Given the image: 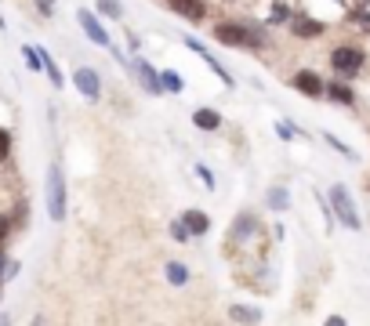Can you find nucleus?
Returning a JSON list of instances; mask_svg holds the SVG:
<instances>
[{"instance_id": "nucleus-1", "label": "nucleus", "mask_w": 370, "mask_h": 326, "mask_svg": "<svg viewBox=\"0 0 370 326\" xmlns=\"http://www.w3.org/2000/svg\"><path fill=\"white\" fill-rule=\"evenodd\" d=\"M47 214L51 221H66V174L58 163L47 167Z\"/></svg>"}, {"instance_id": "nucleus-2", "label": "nucleus", "mask_w": 370, "mask_h": 326, "mask_svg": "<svg viewBox=\"0 0 370 326\" xmlns=\"http://www.w3.org/2000/svg\"><path fill=\"white\" fill-rule=\"evenodd\" d=\"M330 210H334V218H338L341 225H345V229H352V232H360V229H363L360 210H356L352 192L345 189V185H334V189H330Z\"/></svg>"}, {"instance_id": "nucleus-3", "label": "nucleus", "mask_w": 370, "mask_h": 326, "mask_svg": "<svg viewBox=\"0 0 370 326\" xmlns=\"http://www.w3.org/2000/svg\"><path fill=\"white\" fill-rule=\"evenodd\" d=\"M330 66H334L341 77H356V73L363 69V51H360V47H352V44L334 47V51H330Z\"/></svg>"}, {"instance_id": "nucleus-4", "label": "nucleus", "mask_w": 370, "mask_h": 326, "mask_svg": "<svg viewBox=\"0 0 370 326\" xmlns=\"http://www.w3.org/2000/svg\"><path fill=\"white\" fill-rule=\"evenodd\" d=\"M76 22H80V29L87 33V40L98 44V47H106V51H113V40H109V29L98 22V15H91V11H76Z\"/></svg>"}, {"instance_id": "nucleus-5", "label": "nucleus", "mask_w": 370, "mask_h": 326, "mask_svg": "<svg viewBox=\"0 0 370 326\" xmlns=\"http://www.w3.org/2000/svg\"><path fill=\"white\" fill-rule=\"evenodd\" d=\"M73 84H76V91H80L87 102H98V98H102V77H98V69H91V66H76Z\"/></svg>"}, {"instance_id": "nucleus-6", "label": "nucleus", "mask_w": 370, "mask_h": 326, "mask_svg": "<svg viewBox=\"0 0 370 326\" xmlns=\"http://www.w3.org/2000/svg\"><path fill=\"white\" fill-rule=\"evenodd\" d=\"M185 47H189V51H193V55H200L203 62H207V66L214 69V77H218V80H222L225 87H233V77H229V69H225V66H222V62H218V58H214V55L207 51V47H203V44L196 40V36H185Z\"/></svg>"}, {"instance_id": "nucleus-7", "label": "nucleus", "mask_w": 370, "mask_h": 326, "mask_svg": "<svg viewBox=\"0 0 370 326\" xmlns=\"http://www.w3.org/2000/svg\"><path fill=\"white\" fill-rule=\"evenodd\" d=\"M214 40H218V44H233V47H251L254 33L244 29V26H218V29H214Z\"/></svg>"}, {"instance_id": "nucleus-8", "label": "nucleus", "mask_w": 370, "mask_h": 326, "mask_svg": "<svg viewBox=\"0 0 370 326\" xmlns=\"http://www.w3.org/2000/svg\"><path fill=\"white\" fill-rule=\"evenodd\" d=\"M135 77L142 80V87H146L149 95H160V91H163V84H160V73L152 69L146 58H135Z\"/></svg>"}, {"instance_id": "nucleus-9", "label": "nucleus", "mask_w": 370, "mask_h": 326, "mask_svg": "<svg viewBox=\"0 0 370 326\" xmlns=\"http://www.w3.org/2000/svg\"><path fill=\"white\" fill-rule=\"evenodd\" d=\"M294 87L301 95H309V98H316V95H323V80L316 77V73H309V69H301L298 77H294Z\"/></svg>"}, {"instance_id": "nucleus-10", "label": "nucleus", "mask_w": 370, "mask_h": 326, "mask_svg": "<svg viewBox=\"0 0 370 326\" xmlns=\"http://www.w3.org/2000/svg\"><path fill=\"white\" fill-rule=\"evenodd\" d=\"M182 225H185L189 236H203V232L211 229V218L203 214V210H185V214H182Z\"/></svg>"}, {"instance_id": "nucleus-11", "label": "nucleus", "mask_w": 370, "mask_h": 326, "mask_svg": "<svg viewBox=\"0 0 370 326\" xmlns=\"http://www.w3.org/2000/svg\"><path fill=\"white\" fill-rule=\"evenodd\" d=\"M167 8L171 11H178V15H182V18H203V11H207V8H203V0H167Z\"/></svg>"}, {"instance_id": "nucleus-12", "label": "nucleus", "mask_w": 370, "mask_h": 326, "mask_svg": "<svg viewBox=\"0 0 370 326\" xmlns=\"http://www.w3.org/2000/svg\"><path fill=\"white\" fill-rule=\"evenodd\" d=\"M193 123H196L200 131H218V127H222V116H218L214 109H196V112H193Z\"/></svg>"}, {"instance_id": "nucleus-13", "label": "nucleus", "mask_w": 370, "mask_h": 326, "mask_svg": "<svg viewBox=\"0 0 370 326\" xmlns=\"http://www.w3.org/2000/svg\"><path fill=\"white\" fill-rule=\"evenodd\" d=\"M167 279H171V286H185L189 283V268L178 265V261H167Z\"/></svg>"}, {"instance_id": "nucleus-14", "label": "nucleus", "mask_w": 370, "mask_h": 326, "mask_svg": "<svg viewBox=\"0 0 370 326\" xmlns=\"http://www.w3.org/2000/svg\"><path fill=\"white\" fill-rule=\"evenodd\" d=\"M160 84H163V91H171V95H178V91H182V87H185V80L178 77L174 69H167V73H160Z\"/></svg>"}, {"instance_id": "nucleus-15", "label": "nucleus", "mask_w": 370, "mask_h": 326, "mask_svg": "<svg viewBox=\"0 0 370 326\" xmlns=\"http://www.w3.org/2000/svg\"><path fill=\"white\" fill-rule=\"evenodd\" d=\"M98 11H102V15H109V18H124V4H120V0H98Z\"/></svg>"}, {"instance_id": "nucleus-16", "label": "nucleus", "mask_w": 370, "mask_h": 326, "mask_svg": "<svg viewBox=\"0 0 370 326\" xmlns=\"http://www.w3.org/2000/svg\"><path fill=\"white\" fill-rule=\"evenodd\" d=\"M22 58H25V66H30L33 73L44 69V58H41V51H36V47H22Z\"/></svg>"}, {"instance_id": "nucleus-17", "label": "nucleus", "mask_w": 370, "mask_h": 326, "mask_svg": "<svg viewBox=\"0 0 370 326\" xmlns=\"http://www.w3.org/2000/svg\"><path fill=\"white\" fill-rule=\"evenodd\" d=\"M327 95L334 98V102H345V105H352V91H349L345 84H330V87H327Z\"/></svg>"}, {"instance_id": "nucleus-18", "label": "nucleus", "mask_w": 370, "mask_h": 326, "mask_svg": "<svg viewBox=\"0 0 370 326\" xmlns=\"http://www.w3.org/2000/svg\"><path fill=\"white\" fill-rule=\"evenodd\" d=\"M233 319H240V323H258V319H262V312H258V308L251 312L247 305H236V308H233Z\"/></svg>"}, {"instance_id": "nucleus-19", "label": "nucleus", "mask_w": 370, "mask_h": 326, "mask_svg": "<svg viewBox=\"0 0 370 326\" xmlns=\"http://www.w3.org/2000/svg\"><path fill=\"white\" fill-rule=\"evenodd\" d=\"M276 134L284 138V142H294L298 131H294V123H287V120H276Z\"/></svg>"}, {"instance_id": "nucleus-20", "label": "nucleus", "mask_w": 370, "mask_h": 326, "mask_svg": "<svg viewBox=\"0 0 370 326\" xmlns=\"http://www.w3.org/2000/svg\"><path fill=\"white\" fill-rule=\"evenodd\" d=\"M287 203H290V196H287V189H273V192H269V207H273V210H279V207H287Z\"/></svg>"}, {"instance_id": "nucleus-21", "label": "nucleus", "mask_w": 370, "mask_h": 326, "mask_svg": "<svg viewBox=\"0 0 370 326\" xmlns=\"http://www.w3.org/2000/svg\"><path fill=\"white\" fill-rule=\"evenodd\" d=\"M320 29H323L320 22H294V33H298V36H316Z\"/></svg>"}, {"instance_id": "nucleus-22", "label": "nucleus", "mask_w": 370, "mask_h": 326, "mask_svg": "<svg viewBox=\"0 0 370 326\" xmlns=\"http://www.w3.org/2000/svg\"><path fill=\"white\" fill-rule=\"evenodd\" d=\"M11 156V134L0 127V160H8Z\"/></svg>"}, {"instance_id": "nucleus-23", "label": "nucleus", "mask_w": 370, "mask_h": 326, "mask_svg": "<svg viewBox=\"0 0 370 326\" xmlns=\"http://www.w3.org/2000/svg\"><path fill=\"white\" fill-rule=\"evenodd\" d=\"M287 18H290L287 8H273V18H269V22H276V26H279V22H287Z\"/></svg>"}, {"instance_id": "nucleus-24", "label": "nucleus", "mask_w": 370, "mask_h": 326, "mask_svg": "<svg viewBox=\"0 0 370 326\" xmlns=\"http://www.w3.org/2000/svg\"><path fill=\"white\" fill-rule=\"evenodd\" d=\"M171 236H174V240H185L189 232H185V225H182V221H174V225H171Z\"/></svg>"}, {"instance_id": "nucleus-25", "label": "nucleus", "mask_w": 370, "mask_h": 326, "mask_svg": "<svg viewBox=\"0 0 370 326\" xmlns=\"http://www.w3.org/2000/svg\"><path fill=\"white\" fill-rule=\"evenodd\" d=\"M196 174H200V178L207 181V185H214V178H211V171H207V167H200V163H196Z\"/></svg>"}, {"instance_id": "nucleus-26", "label": "nucleus", "mask_w": 370, "mask_h": 326, "mask_svg": "<svg viewBox=\"0 0 370 326\" xmlns=\"http://www.w3.org/2000/svg\"><path fill=\"white\" fill-rule=\"evenodd\" d=\"M36 4H41L44 15H51V11H55V0H36Z\"/></svg>"}, {"instance_id": "nucleus-27", "label": "nucleus", "mask_w": 370, "mask_h": 326, "mask_svg": "<svg viewBox=\"0 0 370 326\" xmlns=\"http://www.w3.org/2000/svg\"><path fill=\"white\" fill-rule=\"evenodd\" d=\"M11 232V221L8 218H0V243H4V236Z\"/></svg>"}, {"instance_id": "nucleus-28", "label": "nucleus", "mask_w": 370, "mask_h": 326, "mask_svg": "<svg viewBox=\"0 0 370 326\" xmlns=\"http://www.w3.org/2000/svg\"><path fill=\"white\" fill-rule=\"evenodd\" d=\"M4 272H8V254L0 250V279H4Z\"/></svg>"}, {"instance_id": "nucleus-29", "label": "nucleus", "mask_w": 370, "mask_h": 326, "mask_svg": "<svg viewBox=\"0 0 370 326\" xmlns=\"http://www.w3.org/2000/svg\"><path fill=\"white\" fill-rule=\"evenodd\" d=\"M327 326H349V323L341 319V316H330V319H327Z\"/></svg>"}, {"instance_id": "nucleus-30", "label": "nucleus", "mask_w": 370, "mask_h": 326, "mask_svg": "<svg viewBox=\"0 0 370 326\" xmlns=\"http://www.w3.org/2000/svg\"><path fill=\"white\" fill-rule=\"evenodd\" d=\"M0 326H11V319H8V316H0Z\"/></svg>"}, {"instance_id": "nucleus-31", "label": "nucleus", "mask_w": 370, "mask_h": 326, "mask_svg": "<svg viewBox=\"0 0 370 326\" xmlns=\"http://www.w3.org/2000/svg\"><path fill=\"white\" fill-rule=\"evenodd\" d=\"M0 29H4V18H0Z\"/></svg>"}]
</instances>
